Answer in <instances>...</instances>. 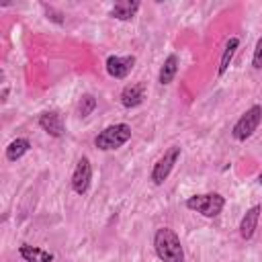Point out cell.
<instances>
[{
	"mask_svg": "<svg viewBox=\"0 0 262 262\" xmlns=\"http://www.w3.org/2000/svg\"><path fill=\"white\" fill-rule=\"evenodd\" d=\"M154 250L162 262H184V248L180 237L170 227H160L154 233Z\"/></svg>",
	"mask_w": 262,
	"mask_h": 262,
	"instance_id": "1",
	"label": "cell"
},
{
	"mask_svg": "<svg viewBox=\"0 0 262 262\" xmlns=\"http://www.w3.org/2000/svg\"><path fill=\"white\" fill-rule=\"evenodd\" d=\"M131 139V127L127 123H115L104 127L96 137H94V145L100 151H113L119 149L121 145H125Z\"/></svg>",
	"mask_w": 262,
	"mask_h": 262,
	"instance_id": "2",
	"label": "cell"
},
{
	"mask_svg": "<svg viewBox=\"0 0 262 262\" xmlns=\"http://www.w3.org/2000/svg\"><path fill=\"white\" fill-rule=\"evenodd\" d=\"M186 209L203 215V217H217L223 207H225V196H221L219 192H203V194H192L186 199Z\"/></svg>",
	"mask_w": 262,
	"mask_h": 262,
	"instance_id": "3",
	"label": "cell"
},
{
	"mask_svg": "<svg viewBox=\"0 0 262 262\" xmlns=\"http://www.w3.org/2000/svg\"><path fill=\"white\" fill-rule=\"evenodd\" d=\"M262 123V106L260 104H254L250 106L231 127V137L235 141H246L254 135V131L258 129V125Z\"/></svg>",
	"mask_w": 262,
	"mask_h": 262,
	"instance_id": "4",
	"label": "cell"
},
{
	"mask_svg": "<svg viewBox=\"0 0 262 262\" xmlns=\"http://www.w3.org/2000/svg\"><path fill=\"white\" fill-rule=\"evenodd\" d=\"M180 154H182V147H180V145H170V147L164 151V156L154 164L151 174H149V180H151L156 186H160V184H164V182L168 180L170 172L174 170L176 162L180 160Z\"/></svg>",
	"mask_w": 262,
	"mask_h": 262,
	"instance_id": "5",
	"label": "cell"
},
{
	"mask_svg": "<svg viewBox=\"0 0 262 262\" xmlns=\"http://www.w3.org/2000/svg\"><path fill=\"white\" fill-rule=\"evenodd\" d=\"M90 180H92V164L86 156H82L78 162H76V168L72 172V190L76 194H86L88 188H90Z\"/></svg>",
	"mask_w": 262,
	"mask_h": 262,
	"instance_id": "6",
	"label": "cell"
},
{
	"mask_svg": "<svg viewBox=\"0 0 262 262\" xmlns=\"http://www.w3.org/2000/svg\"><path fill=\"white\" fill-rule=\"evenodd\" d=\"M133 66H135V57L133 55H108L106 57V63H104L106 74L111 78H115V80L127 78L131 74Z\"/></svg>",
	"mask_w": 262,
	"mask_h": 262,
	"instance_id": "7",
	"label": "cell"
},
{
	"mask_svg": "<svg viewBox=\"0 0 262 262\" xmlns=\"http://www.w3.org/2000/svg\"><path fill=\"white\" fill-rule=\"evenodd\" d=\"M39 127L51 135V137H63L66 127H63V117L57 111H45L39 115Z\"/></svg>",
	"mask_w": 262,
	"mask_h": 262,
	"instance_id": "8",
	"label": "cell"
},
{
	"mask_svg": "<svg viewBox=\"0 0 262 262\" xmlns=\"http://www.w3.org/2000/svg\"><path fill=\"white\" fill-rule=\"evenodd\" d=\"M260 213H262V207H260V205H254V207H250V209L244 213V217L239 219V227H237L242 239H252V237H254V233H256V229H258Z\"/></svg>",
	"mask_w": 262,
	"mask_h": 262,
	"instance_id": "9",
	"label": "cell"
},
{
	"mask_svg": "<svg viewBox=\"0 0 262 262\" xmlns=\"http://www.w3.org/2000/svg\"><path fill=\"white\" fill-rule=\"evenodd\" d=\"M143 98H145V86H143V84H129V86H125V88L121 90V94H119V100H121V104H123L125 108H135V106H139V104L143 102Z\"/></svg>",
	"mask_w": 262,
	"mask_h": 262,
	"instance_id": "10",
	"label": "cell"
},
{
	"mask_svg": "<svg viewBox=\"0 0 262 262\" xmlns=\"http://www.w3.org/2000/svg\"><path fill=\"white\" fill-rule=\"evenodd\" d=\"M139 6H141L139 0H119V2L113 4L111 16H113L115 20H123V23H125V20H131V18L137 14Z\"/></svg>",
	"mask_w": 262,
	"mask_h": 262,
	"instance_id": "11",
	"label": "cell"
},
{
	"mask_svg": "<svg viewBox=\"0 0 262 262\" xmlns=\"http://www.w3.org/2000/svg\"><path fill=\"white\" fill-rule=\"evenodd\" d=\"M18 254L25 262H53V254L47 250H41L37 246L31 244H20L18 246Z\"/></svg>",
	"mask_w": 262,
	"mask_h": 262,
	"instance_id": "12",
	"label": "cell"
},
{
	"mask_svg": "<svg viewBox=\"0 0 262 262\" xmlns=\"http://www.w3.org/2000/svg\"><path fill=\"white\" fill-rule=\"evenodd\" d=\"M176 74H178V57H176L174 53H170V55L164 59V63H162V68H160V72H158V82H160L162 86H168V84L174 82Z\"/></svg>",
	"mask_w": 262,
	"mask_h": 262,
	"instance_id": "13",
	"label": "cell"
},
{
	"mask_svg": "<svg viewBox=\"0 0 262 262\" xmlns=\"http://www.w3.org/2000/svg\"><path fill=\"white\" fill-rule=\"evenodd\" d=\"M29 149H31V141H29L27 137H16V139H12V141L8 143V147H6V160H8V162H16V160H20Z\"/></svg>",
	"mask_w": 262,
	"mask_h": 262,
	"instance_id": "14",
	"label": "cell"
},
{
	"mask_svg": "<svg viewBox=\"0 0 262 262\" xmlns=\"http://www.w3.org/2000/svg\"><path fill=\"white\" fill-rule=\"evenodd\" d=\"M237 47H239V39H237V37L227 39L225 49H223L221 59H219V68H217V74H219V76H223V74L227 72V68H229V63H231V59H233V55H235Z\"/></svg>",
	"mask_w": 262,
	"mask_h": 262,
	"instance_id": "15",
	"label": "cell"
},
{
	"mask_svg": "<svg viewBox=\"0 0 262 262\" xmlns=\"http://www.w3.org/2000/svg\"><path fill=\"white\" fill-rule=\"evenodd\" d=\"M94 108H96V98H94L92 94H84V96L80 98V102H78V113H80V117H88Z\"/></svg>",
	"mask_w": 262,
	"mask_h": 262,
	"instance_id": "16",
	"label": "cell"
},
{
	"mask_svg": "<svg viewBox=\"0 0 262 262\" xmlns=\"http://www.w3.org/2000/svg\"><path fill=\"white\" fill-rule=\"evenodd\" d=\"M252 68L262 70V37L256 41V47H254V53H252Z\"/></svg>",
	"mask_w": 262,
	"mask_h": 262,
	"instance_id": "17",
	"label": "cell"
},
{
	"mask_svg": "<svg viewBox=\"0 0 262 262\" xmlns=\"http://www.w3.org/2000/svg\"><path fill=\"white\" fill-rule=\"evenodd\" d=\"M45 10H47V18H51L53 23H57V25H61L63 23V18H61V14H57L53 8H49V6H43Z\"/></svg>",
	"mask_w": 262,
	"mask_h": 262,
	"instance_id": "18",
	"label": "cell"
},
{
	"mask_svg": "<svg viewBox=\"0 0 262 262\" xmlns=\"http://www.w3.org/2000/svg\"><path fill=\"white\" fill-rule=\"evenodd\" d=\"M6 96H8V88H2V102H6Z\"/></svg>",
	"mask_w": 262,
	"mask_h": 262,
	"instance_id": "19",
	"label": "cell"
},
{
	"mask_svg": "<svg viewBox=\"0 0 262 262\" xmlns=\"http://www.w3.org/2000/svg\"><path fill=\"white\" fill-rule=\"evenodd\" d=\"M258 184H262V172H260V176H258Z\"/></svg>",
	"mask_w": 262,
	"mask_h": 262,
	"instance_id": "20",
	"label": "cell"
}]
</instances>
